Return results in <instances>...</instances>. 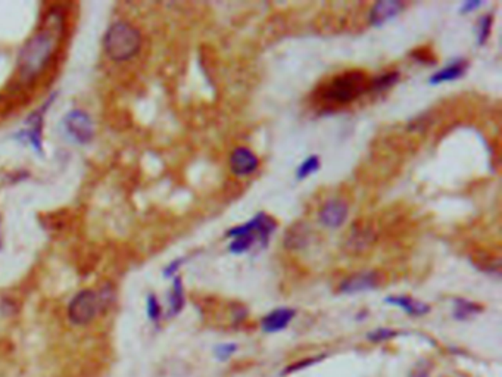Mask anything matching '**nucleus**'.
I'll return each mask as SVG.
<instances>
[{
  "instance_id": "obj_1",
  "label": "nucleus",
  "mask_w": 502,
  "mask_h": 377,
  "mask_svg": "<svg viewBox=\"0 0 502 377\" xmlns=\"http://www.w3.org/2000/svg\"><path fill=\"white\" fill-rule=\"evenodd\" d=\"M64 31L62 14H52L43 27L22 47L18 56V69L24 80H33L42 74L53 58Z\"/></svg>"
},
{
  "instance_id": "obj_2",
  "label": "nucleus",
  "mask_w": 502,
  "mask_h": 377,
  "mask_svg": "<svg viewBox=\"0 0 502 377\" xmlns=\"http://www.w3.org/2000/svg\"><path fill=\"white\" fill-rule=\"evenodd\" d=\"M103 47L107 55L115 62L130 61L142 47V34L130 22L118 21L105 33Z\"/></svg>"
},
{
  "instance_id": "obj_3",
  "label": "nucleus",
  "mask_w": 502,
  "mask_h": 377,
  "mask_svg": "<svg viewBox=\"0 0 502 377\" xmlns=\"http://www.w3.org/2000/svg\"><path fill=\"white\" fill-rule=\"evenodd\" d=\"M370 80L363 71H345L325 82L321 90V99L329 103L346 105L352 103L359 96L368 91Z\"/></svg>"
},
{
  "instance_id": "obj_4",
  "label": "nucleus",
  "mask_w": 502,
  "mask_h": 377,
  "mask_svg": "<svg viewBox=\"0 0 502 377\" xmlns=\"http://www.w3.org/2000/svg\"><path fill=\"white\" fill-rule=\"evenodd\" d=\"M102 308V297L91 289L78 292L68 305V318L75 326H86L95 320Z\"/></svg>"
},
{
  "instance_id": "obj_5",
  "label": "nucleus",
  "mask_w": 502,
  "mask_h": 377,
  "mask_svg": "<svg viewBox=\"0 0 502 377\" xmlns=\"http://www.w3.org/2000/svg\"><path fill=\"white\" fill-rule=\"evenodd\" d=\"M276 229H277V222L271 216L265 214V212H258V214L252 217L249 221L230 229L226 233V238L231 239L237 234L249 233V234H253L255 238L258 239L260 249H264V247L268 246V242H270L271 234L276 231Z\"/></svg>"
},
{
  "instance_id": "obj_6",
  "label": "nucleus",
  "mask_w": 502,
  "mask_h": 377,
  "mask_svg": "<svg viewBox=\"0 0 502 377\" xmlns=\"http://www.w3.org/2000/svg\"><path fill=\"white\" fill-rule=\"evenodd\" d=\"M64 127L68 136L81 145L89 143L95 136V125L90 115L81 109L69 111L64 118Z\"/></svg>"
},
{
  "instance_id": "obj_7",
  "label": "nucleus",
  "mask_w": 502,
  "mask_h": 377,
  "mask_svg": "<svg viewBox=\"0 0 502 377\" xmlns=\"http://www.w3.org/2000/svg\"><path fill=\"white\" fill-rule=\"evenodd\" d=\"M349 207L342 199H330L319 211V220L327 229H339L348 220Z\"/></svg>"
},
{
  "instance_id": "obj_8",
  "label": "nucleus",
  "mask_w": 502,
  "mask_h": 377,
  "mask_svg": "<svg viewBox=\"0 0 502 377\" xmlns=\"http://www.w3.org/2000/svg\"><path fill=\"white\" fill-rule=\"evenodd\" d=\"M380 286V274L377 271H363L346 277L339 286V292L345 295H355L375 290Z\"/></svg>"
},
{
  "instance_id": "obj_9",
  "label": "nucleus",
  "mask_w": 502,
  "mask_h": 377,
  "mask_svg": "<svg viewBox=\"0 0 502 377\" xmlns=\"http://www.w3.org/2000/svg\"><path fill=\"white\" fill-rule=\"evenodd\" d=\"M228 164L233 174L237 177H246L258 170L260 159L249 148L239 146L231 152Z\"/></svg>"
},
{
  "instance_id": "obj_10",
  "label": "nucleus",
  "mask_w": 502,
  "mask_h": 377,
  "mask_svg": "<svg viewBox=\"0 0 502 377\" xmlns=\"http://www.w3.org/2000/svg\"><path fill=\"white\" fill-rule=\"evenodd\" d=\"M405 8V3L400 2V0H382L377 2L375 6L371 8L368 14V22L373 27H382L384 24L398 17L402 9Z\"/></svg>"
},
{
  "instance_id": "obj_11",
  "label": "nucleus",
  "mask_w": 502,
  "mask_h": 377,
  "mask_svg": "<svg viewBox=\"0 0 502 377\" xmlns=\"http://www.w3.org/2000/svg\"><path fill=\"white\" fill-rule=\"evenodd\" d=\"M296 315V310L294 308H276L271 313L262 317L261 328L265 333H278L285 330Z\"/></svg>"
},
{
  "instance_id": "obj_12",
  "label": "nucleus",
  "mask_w": 502,
  "mask_h": 377,
  "mask_svg": "<svg viewBox=\"0 0 502 377\" xmlns=\"http://www.w3.org/2000/svg\"><path fill=\"white\" fill-rule=\"evenodd\" d=\"M467 68H469V61L465 58H455L447 67L431 74L429 82L431 86H439L443 85V82L460 80L467 73Z\"/></svg>"
},
{
  "instance_id": "obj_13",
  "label": "nucleus",
  "mask_w": 502,
  "mask_h": 377,
  "mask_svg": "<svg viewBox=\"0 0 502 377\" xmlns=\"http://www.w3.org/2000/svg\"><path fill=\"white\" fill-rule=\"evenodd\" d=\"M384 302L392 306H398V308H401L404 313L411 317H423L429 314L431 310V306L429 304L417 301L411 297H406V295H392V297H388L384 299Z\"/></svg>"
},
{
  "instance_id": "obj_14",
  "label": "nucleus",
  "mask_w": 502,
  "mask_h": 377,
  "mask_svg": "<svg viewBox=\"0 0 502 377\" xmlns=\"http://www.w3.org/2000/svg\"><path fill=\"white\" fill-rule=\"evenodd\" d=\"M483 311V306L478 305L473 301H469V299H463V298H457L454 301V318L455 320L458 322H464V320H469L470 317L482 313Z\"/></svg>"
},
{
  "instance_id": "obj_15",
  "label": "nucleus",
  "mask_w": 502,
  "mask_h": 377,
  "mask_svg": "<svg viewBox=\"0 0 502 377\" xmlns=\"http://www.w3.org/2000/svg\"><path fill=\"white\" fill-rule=\"evenodd\" d=\"M255 246L260 247L258 239H256L253 234L243 233V234L235 236V238H231V242L228 245V251L235 255H242V254L251 252Z\"/></svg>"
},
{
  "instance_id": "obj_16",
  "label": "nucleus",
  "mask_w": 502,
  "mask_h": 377,
  "mask_svg": "<svg viewBox=\"0 0 502 377\" xmlns=\"http://www.w3.org/2000/svg\"><path fill=\"white\" fill-rule=\"evenodd\" d=\"M400 71H389V73H383L379 74L377 77H375L373 80H370V86H368V91H375V93H382L386 91L391 87H393L396 82L400 81Z\"/></svg>"
},
{
  "instance_id": "obj_17",
  "label": "nucleus",
  "mask_w": 502,
  "mask_h": 377,
  "mask_svg": "<svg viewBox=\"0 0 502 377\" xmlns=\"http://www.w3.org/2000/svg\"><path fill=\"white\" fill-rule=\"evenodd\" d=\"M308 243V230L302 224L289 229L286 238H285V246L287 249H299V247H305Z\"/></svg>"
},
{
  "instance_id": "obj_18",
  "label": "nucleus",
  "mask_w": 502,
  "mask_h": 377,
  "mask_svg": "<svg viewBox=\"0 0 502 377\" xmlns=\"http://www.w3.org/2000/svg\"><path fill=\"white\" fill-rule=\"evenodd\" d=\"M184 308V288L181 277H174L171 297H170V315H177Z\"/></svg>"
},
{
  "instance_id": "obj_19",
  "label": "nucleus",
  "mask_w": 502,
  "mask_h": 377,
  "mask_svg": "<svg viewBox=\"0 0 502 377\" xmlns=\"http://www.w3.org/2000/svg\"><path fill=\"white\" fill-rule=\"evenodd\" d=\"M321 167V161L317 155H310L308 158L303 159L296 168V179L298 180H305L310 175L315 174Z\"/></svg>"
},
{
  "instance_id": "obj_20",
  "label": "nucleus",
  "mask_w": 502,
  "mask_h": 377,
  "mask_svg": "<svg viewBox=\"0 0 502 377\" xmlns=\"http://www.w3.org/2000/svg\"><path fill=\"white\" fill-rule=\"evenodd\" d=\"M492 24H494V15L492 14H485L477 21L476 26V39L477 44L483 46L490 37V31H492Z\"/></svg>"
},
{
  "instance_id": "obj_21",
  "label": "nucleus",
  "mask_w": 502,
  "mask_h": 377,
  "mask_svg": "<svg viewBox=\"0 0 502 377\" xmlns=\"http://www.w3.org/2000/svg\"><path fill=\"white\" fill-rule=\"evenodd\" d=\"M373 240V233L370 229H358L354 230L351 234V245L354 249H363V247H367Z\"/></svg>"
},
{
  "instance_id": "obj_22",
  "label": "nucleus",
  "mask_w": 502,
  "mask_h": 377,
  "mask_svg": "<svg viewBox=\"0 0 502 377\" xmlns=\"http://www.w3.org/2000/svg\"><path fill=\"white\" fill-rule=\"evenodd\" d=\"M400 333L396 332L395 328H389V327H379L371 330V332L367 335V339L373 344H382V342H388L393 337L398 336Z\"/></svg>"
},
{
  "instance_id": "obj_23",
  "label": "nucleus",
  "mask_w": 502,
  "mask_h": 377,
  "mask_svg": "<svg viewBox=\"0 0 502 377\" xmlns=\"http://www.w3.org/2000/svg\"><path fill=\"white\" fill-rule=\"evenodd\" d=\"M325 358V356L323 353V356H319V357H310V358H305V360H301V361H296L294 364L287 365V367L283 371V376L286 374H292V373H296V371H301L303 369H308L311 367V365H315L319 364L320 361H323Z\"/></svg>"
},
{
  "instance_id": "obj_24",
  "label": "nucleus",
  "mask_w": 502,
  "mask_h": 377,
  "mask_svg": "<svg viewBox=\"0 0 502 377\" xmlns=\"http://www.w3.org/2000/svg\"><path fill=\"white\" fill-rule=\"evenodd\" d=\"M236 351H237L236 344H221L214 348V356L218 361H227L228 358L235 356Z\"/></svg>"
},
{
  "instance_id": "obj_25",
  "label": "nucleus",
  "mask_w": 502,
  "mask_h": 377,
  "mask_svg": "<svg viewBox=\"0 0 502 377\" xmlns=\"http://www.w3.org/2000/svg\"><path fill=\"white\" fill-rule=\"evenodd\" d=\"M147 315L150 318V322L154 323H158L159 318L162 315V308H161V304L158 301V298L155 297V295H149L147 297Z\"/></svg>"
},
{
  "instance_id": "obj_26",
  "label": "nucleus",
  "mask_w": 502,
  "mask_h": 377,
  "mask_svg": "<svg viewBox=\"0 0 502 377\" xmlns=\"http://www.w3.org/2000/svg\"><path fill=\"white\" fill-rule=\"evenodd\" d=\"M483 5V2H478V0H465V2L461 3L460 6V14L465 15V14H472L476 9H478Z\"/></svg>"
},
{
  "instance_id": "obj_27",
  "label": "nucleus",
  "mask_w": 502,
  "mask_h": 377,
  "mask_svg": "<svg viewBox=\"0 0 502 377\" xmlns=\"http://www.w3.org/2000/svg\"><path fill=\"white\" fill-rule=\"evenodd\" d=\"M186 261V259H183V258H180V259H174V261L165 268V271H163V276H165V277H172L174 274H176L177 273V271H179V268L183 265V263Z\"/></svg>"
},
{
  "instance_id": "obj_28",
  "label": "nucleus",
  "mask_w": 502,
  "mask_h": 377,
  "mask_svg": "<svg viewBox=\"0 0 502 377\" xmlns=\"http://www.w3.org/2000/svg\"><path fill=\"white\" fill-rule=\"evenodd\" d=\"M410 377H429V370L424 367H417Z\"/></svg>"
}]
</instances>
